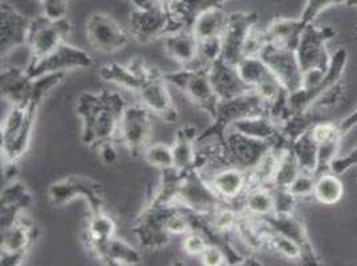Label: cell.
I'll return each mask as SVG.
<instances>
[{
    "mask_svg": "<svg viewBox=\"0 0 357 266\" xmlns=\"http://www.w3.org/2000/svg\"><path fill=\"white\" fill-rule=\"evenodd\" d=\"M66 74H51L33 80L30 100L22 105H11L0 128V152L4 165L16 164L30 148L38 111L45 96L58 87Z\"/></svg>",
    "mask_w": 357,
    "mask_h": 266,
    "instance_id": "6da1fadb",
    "label": "cell"
},
{
    "mask_svg": "<svg viewBox=\"0 0 357 266\" xmlns=\"http://www.w3.org/2000/svg\"><path fill=\"white\" fill-rule=\"evenodd\" d=\"M128 104L118 92H83L76 100V112L82 121V143L98 149L108 141H116L120 120Z\"/></svg>",
    "mask_w": 357,
    "mask_h": 266,
    "instance_id": "7a4b0ae2",
    "label": "cell"
},
{
    "mask_svg": "<svg viewBox=\"0 0 357 266\" xmlns=\"http://www.w3.org/2000/svg\"><path fill=\"white\" fill-rule=\"evenodd\" d=\"M164 77L169 86L180 89L195 107L208 114L211 120L215 118L220 100L211 84L207 65L181 67L176 72L164 74Z\"/></svg>",
    "mask_w": 357,
    "mask_h": 266,
    "instance_id": "3957f363",
    "label": "cell"
},
{
    "mask_svg": "<svg viewBox=\"0 0 357 266\" xmlns=\"http://www.w3.org/2000/svg\"><path fill=\"white\" fill-rule=\"evenodd\" d=\"M259 115H268L267 104L261 100V97L255 91L231 100L220 102L216 116L212 120V124L206 131L200 132L197 140H224L225 133L234 123L241 118H252Z\"/></svg>",
    "mask_w": 357,
    "mask_h": 266,
    "instance_id": "277c9868",
    "label": "cell"
},
{
    "mask_svg": "<svg viewBox=\"0 0 357 266\" xmlns=\"http://www.w3.org/2000/svg\"><path fill=\"white\" fill-rule=\"evenodd\" d=\"M224 204L199 171H191L183 175L178 182L175 197V207L199 217H209L218 208Z\"/></svg>",
    "mask_w": 357,
    "mask_h": 266,
    "instance_id": "5b68a950",
    "label": "cell"
},
{
    "mask_svg": "<svg viewBox=\"0 0 357 266\" xmlns=\"http://www.w3.org/2000/svg\"><path fill=\"white\" fill-rule=\"evenodd\" d=\"M93 59L83 48L68 45L67 42L55 48L42 59L29 61L26 71L32 80L51 74H67L74 70H86L92 67Z\"/></svg>",
    "mask_w": 357,
    "mask_h": 266,
    "instance_id": "8992f818",
    "label": "cell"
},
{
    "mask_svg": "<svg viewBox=\"0 0 357 266\" xmlns=\"http://www.w3.org/2000/svg\"><path fill=\"white\" fill-rule=\"evenodd\" d=\"M73 26L67 17L51 20L45 15L33 16L31 20L27 48L30 51L29 61L42 59L51 54L61 43L67 42Z\"/></svg>",
    "mask_w": 357,
    "mask_h": 266,
    "instance_id": "52a82bcc",
    "label": "cell"
},
{
    "mask_svg": "<svg viewBox=\"0 0 357 266\" xmlns=\"http://www.w3.org/2000/svg\"><path fill=\"white\" fill-rule=\"evenodd\" d=\"M151 112L142 104L127 105L120 120L116 141H120L134 156H143L152 134Z\"/></svg>",
    "mask_w": 357,
    "mask_h": 266,
    "instance_id": "ba28073f",
    "label": "cell"
},
{
    "mask_svg": "<svg viewBox=\"0 0 357 266\" xmlns=\"http://www.w3.org/2000/svg\"><path fill=\"white\" fill-rule=\"evenodd\" d=\"M48 198L52 205L63 207L76 197H84L89 212H99L105 207V193L99 182L84 176H68L54 182L48 188Z\"/></svg>",
    "mask_w": 357,
    "mask_h": 266,
    "instance_id": "9c48e42d",
    "label": "cell"
},
{
    "mask_svg": "<svg viewBox=\"0 0 357 266\" xmlns=\"http://www.w3.org/2000/svg\"><path fill=\"white\" fill-rule=\"evenodd\" d=\"M38 237V228L27 210L22 212L15 224L1 230L0 264L19 266L23 264L27 251Z\"/></svg>",
    "mask_w": 357,
    "mask_h": 266,
    "instance_id": "30bf717a",
    "label": "cell"
},
{
    "mask_svg": "<svg viewBox=\"0 0 357 266\" xmlns=\"http://www.w3.org/2000/svg\"><path fill=\"white\" fill-rule=\"evenodd\" d=\"M176 209L178 208L162 204L151 198L147 208L135 221L132 229L143 248L160 249L169 242L172 236L167 232L165 222L169 214Z\"/></svg>",
    "mask_w": 357,
    "mask_h": 266,
    "instance_id": "8fae6325",
    "label": "cell"
},
{
    "mask_svg": "<svg viewBox=\"0 0 357 266\" xmlns=\"http://www.w3.org/2000/svg\"><path fill=\"white\" fill-rule=\"evenodd\" d=\"M128 23L131 36L143 45L181 30L169 13L159 4H155L151 8H134L130 14Z\"/></svg>",
    "mask_w": 357,
    "mask_h": 266,
    "instance_id": "7c38bea8",
    "label": "cell"
},
{
    "mask_svg": "<svg viewBox=\"0 0 357 266\" xmlns=\"http://www.w3.org/2000/svg\"><path fill=\"white\" fill-rule=\"evenodd\" d=\"M86 36L89 45L98 52L112 55L130 43V33L119 23L103 13H93L86 22Z\"/></svg>",
    "mask_w": 357,
    "mask_h": 266,
    "instance_id": "4fadbf2b",
    "label": "cell"
},
{
    "mask_svg": "<svg viewBox=\"0 0 357 266\" xmlns=\"http://www.w3.org/2000/svg\"><path fill=\"white\" fill-rule=\"evenodd\" d=\"M335 35L332 29H317L313 24H308L301 35L296 55L303 74L319 71L327 74L329 70L326 42Z\"/></svg>",
    "mask_w": 357,
    "mask_h": 266,
    "instance_id": "5bb4252c",
    "label": "cell"
},
{
    "mask_svg": "<svg viewBox=\"0 0 357 266\" xmlns=\"http://www.w3.org/2000/svg\"><path fill=\"white\" fill-rule=\"evenodd\" d=\"M260 58L264 60L272 74L289 93H294L303 87V70L300 67L296 51L268 43L260 54Z\"/></svg>",
    "mask_w": 357,
    "mask_h": 266,
    "instance_id": "9a60e30c",
    "label": "cell"
},
{
    "mask_svg": "<svg viewBox=\"0 0 357 266\" xmlns=\"http://www.w3.org/2000/svg\"><path fill=\"white\" fill-rule=\"evenodd\" d=\"M136 95L140 104L144 105L152 115L162 118L164 123L172 124L178 121V108L169 92V84L160 71L151 76Z\"/></svg>",
    "mask_w": 357,
    "mask_h": 266,
    "instance_id": "2e32d148",
    "label": "cell"
},
{
    "mask_svg": "<svg viewBox=\"0 0 357 266\" xmlns=\"http://www.w3.org/2000/svg\"><path fill=\"white\" fill-rule=\"evenodd\" d=\"M275 143L252 139L232 130L227 131L224 137L228 163L231 166H238L245 171L255 168V165L260 162V159Z\"/></svg>",
    "mask_w": 357,
    "mask_h": 266,
    "instance_id": "e0dca14e",
    "label": "cell"
},
{
    "mask_svg": "<svg viewBox=\"0 0 357 266\" xmlns=\"http://www.w3.org/2000/svg\"><path fill=\"white\" fill-rule=\"evenodd\" d=\"M159 70L149 65L144 60L135 58L127 64L107 63L99 68V76L107 83L137 93L142 86Z\"/></svg>",
    "mask_w": 357,
    "mask_h": 266,
    "instance_id": "ac0fdd59",
    "label": "cell"
},
{
    "mask_svg": "<svg viewBox=\"0 0 357 266\" xmlns=\"http://www.w3.org/2000/svg\"><path fill=\"white\" fill-rule=\"evenodd\" d=\"M32 17L24 15L14 6L1 1L0 7V47L1 56H7L13 51L27 47Z\"/></svg>",
    "mask_w": 357,
    "mask_h": 266,
    "instance_id": "d6986e66",
    "label": "cell"
},
{
    "mask_svg": "<svg viewBox=\"0 0 357 266\" xmlns=\"http://www.w3.org/2000/svg\"><path fill=\"white\" fill-rule=\"evenodd\" d=\"M256 13H231L222 35V58L232 64H238L244 58V43L250 31L257 24Z\"/></svg>",
    "mask_w": 357,
    "mask_h": 266,
    "instance_id": "ffe728a7",
    "label": "cell"
},
{
    "mask_svg": "<svg viewBox=\"0 0 357 266\" xmlns=\"http://www.w3.org/2000/svg\"><path fill=\"white\" fill-rule=\"evenodd\" d=\"M204 178L223 203L236 207H240L244 193L250 188V172L238 166H225Z\"/></svg>",
    "mask_w": 357,
    "mask_h": 266,
    "instance_id": "44dd1931",
    "label": "cell"
},
{
    "mask_svg": "<svg viewBox=\"0 0 357 266\" xmlns=\"http://www.w3.org/2000/svg\"><path fill=\"white\" fill-rule=\"evenodd\" d=\"M209 80L220 102L231 100L253 91L238 74V67L223 58L207 65Z\"/></svg>",
    "mask_w": 357,
    "mask_h": 266,
    "instance_id": "7402d4cb",
    "label": "cell"
},
{
    "mask_svg": "<svg viewBox=\"0 0 357 266\" xmlns=\"http://www.w3.org/2000/svg\"><path fill=\"white\" fill-rule=\"evenodd\" d=\"M116 236V222L103 210L89 212L87 225L84 228L83 241L89 249L100 263L105 258L108 242Z\"/></svg>",
    "mask_w": 357,
    "mask_h": 266,
    "instance_id": "603a6c76",
    "label": "cell"
},
{
    "mask_svg": "<svg viewBox=\"0 0 357 266\" xmlns=\"http://www.w3.org/2000/svg\"><path fill=\"white\" fill-rule=\"evenodd\" d=\"M163 45L165 55L180 67L199 65V40L190 27L164 36Z\"/></svg>",
    "mask_w": 357,
    "mask_h": 266,
    "instance_id": "cb8c5ba5",
    "label": "cell"
},
{
    "mask_svg": "<svg viewBox=\"0 0 357 266\" xmlns=\"http://www.w3.org/2000/svg\"><path fill=\"white\" fill-rule=\"evenodd\" d=\"M33 80L31 79L26 67L11 65L3 68L0 75L1 97L11 105H22L30 100Z\"/></svg>",
    "mask_w": 357,
    "mask_h": 266,
    "instance_id": "d4e9b609",
    "label": "cell"
},
{
    "mask_svg": "<svg viewBox=\"0 0 357 266\" xmlns=\"http://www.w3.org/2000/svg\"><path fill=\"white\" fill-rule=\"evenodd\" d=\"M264 219L269 228L283 236L289 237L294 241H296L303 249V257L301 261H308L310 264H314L317 261L316 254L313 251L312 245L310 242V238L307 235L305 226L301 220H298L294 214H269Z\"/></svg>",
    "mask_w": 357,
    "mask_h": 266,
    "instance_id": "484cf974",
    "label": "cell"
},
{
    "mask_svg": "<svg viewBox=\"0 0 357 266\" xmlns=\"http://www.w3.org/2000/svg\"><path fill=\"white\" fill-rule=\"evenodd\" d=\"M200 132L191 124H187L178 130L175 141L172 144L174 150V169L178 175H187L195 169L196 164V140Z\"/></svg>",
    "mask_w": 357,
    "mask_h": 266,
    "instance_id": "4316f807",
    "label": "cell"
},
{
    "mask_svg": "<svg viewBox=\"0 0 357 266\" xmlns=\"http://www.w3.org/2000/svg\"><path fill=\"white\" fill-rule=\"evenodd\" d=\"M307 26L308 24H305L300 17L298 19L276 17L271 22V24H268L266 29L268 43L296 51L301 35Z\"/></svg>",
    "mask_w": 357,
    "mask_h": 266,
    "instance_id": "83f0119b",
    "label": "cell"
},
{
    "mask_svg": "<svg viewBox=\"0 0 357 266\" xmlns=\"http://www.w3.org/2000/svg\"><path fill=\"white\" fill-rule=\"evenodd\" d=\"M228 14L224 11L222 4H213L200 11L195 16L191 31L199 42L223 35L227 26Z\"/></svg>",
    "mask_w": 357,
    "mask_h": 266,
    "instance_id": "f1b7e54d",
    "label": "cell"
},
{
    "mask_svg": "<svg viewBox=\"0 0 357 266\" xmlns=\"http://www.w3.org/2000/svg\"><path fill=\"white\" fill-rule=\"evenodd\" d=\"M232 131L243 133L248 137L264 140V141H278L280 139L279 125L268 115H259L252 118H241L231 125ZM228 130V131H229Z\"/></svg>",
    "mask_w": 357,
    "mask_h": 266,
    "instance_id": "f546056e",
    "label": "cell"
},
{
    "mask_svg": "<svg viewBox=\"0 0 357 266\" xmlns=\"http://www.w3.org/2000/svg\"><path fill=\"white\" fill-rule=\"evenodd\" d=\"M240 207L255 217H267L275 212V201L271 188L252 185L244 193Z\"/></svg>",
    "mask_w": 357,
    "mask_h": 266,
    "instance_id": "4dcf8cb0",
    "label": "cell"
},
{
    "mask_svg": "<svg viewBox=\"0 0 357 266\" xmlns=\"http://www.w3.org/2000/svg\"><path fill=\"white\" fill-rule=\"evenodd\" d=\"M243 213L241 208L224 203L206 219V222L213 233L222 237L234 236Z\"/></svg>",
    "mask_w": 357,
    "mask_h": 266,
    "instance_id": "1f68e13d",
    "label": "cell"
},
{
    "mask_svg": "<svg viewBox=\"0 0 357 266\" xmlns=\"http://www.w3.org/2000/svg\"><path fill=\"white\" fill-rule=\"evenodd\" d=\"M102 263L105 265L114 266L140 265L142 254L130 242L115 236L108 242Z\"/></svg>",
    "mask_w": 357,
    "mask_h": 266,
    "instance_id": "d6a6232c",
    "label": "cell"
},
{
    "mask_svg": "<svg viewBox=\"0 0 357 266\" xmlns=\"http://www.w3.org/2000/svg\"><path fill=\"white\" fill-rule=\"evenodd\" d=\"M292 150L298 159V166L301 173L314 176L317 168V156H319V144L313 139L312 131H307L301 134L298 140L292 144Z\"/></svg>",
    "mask_w": 357,
    "mask_h": 266,
    "instance_id": "836d02e7",
    "label": "cell"
},
{
    "mask_svg": "<svg viewBox=\"0 0 357 266\" xmlns=\"http://www.w3.org/2000/svg\"><path fill=\"white\" fill-rule=\"evenodd\" d=\"M236 67L241 79L252 89L276 77L260 56H245L238 61Z\"/></svg>",
    "mask_w": 357,
    "mask_h": 266,
    "instance_id": "e575fe53",
    "label": "cell"
},
{
    "mask_svg": "<svg viewBox=\"0 0 357 266\" xmlns=\"http://www.w3.org/2000/svg\"><path fill=\"white\" fill-rule=\"evenodd\" d=\"M342 193L344 189H342V181L335 175L324 173L316 178L313 197L321 204L332 205L339 203L342 200Z\"/></svg>",
    "mask_w": 357,
    "mask_h": 266,
    "instance_id": "d590c367",
    "label": "cell"
},
{
    "mask_svg": "<svg viewBox=\"0 0 357 266\" xmlns=\"http://www.w3.org/2000/svg\"><path fill=\"white\" fill-rule=\"evenodd\" d=\"M0 205L17 208L20 210H27L32 205V194L24 182L13 180L1 191Z\"/></svg>",
    "mask_w": 357,
    "mask_h": 266,
    "instance_id": "8d00e7d4",
    "label": "cell"
},
{
    "mask_svg": "<svg viewBox=\"0 0 357 266\" xmlns=\"http://www.w3.org/2000/svg\"><path fill=\"white\" fill-rule=\"evenodd\" d=\"M264 220V219H263ZM266 221V220H264ZM267 224V222H266ZM266 240H267L268 249L278 251L288 260H296L301 261L303 257V249L296 241H294L289 237L283 236L275 230H272L267 224V232H266Z\"/></svg>",
    "mask_w": 357,
    "mask_h": 266,
    "instance_id": "74e56055",
    "label": "cell"
},
{
    "mask_svg": "<svg viewBox=\"0 0 357 266\" xmlns=\"http://www.w3.org/2000/svg\"><path fill=\"white\" fill-rule=\"evenodd\" d=\"M144 160L152 168L159 169L160 172L174 169V150L172 146H168L165 143H156L149 144L143 153Z\"/></svg>",
    "mask_w": 357,
    "mask_h": 266,
    "instance_id": "f35d334b",
    "label": "cell"
},
{
    "mask_svg": "<svg viewBox=\"0 0 357 266\" xmlns=\"http://www.w3.org/2000/svg\"><path fill=\"white\" fill-rule=\"evenodd\" d=\"M165 229L171 236H184L194 229L192 216L187 210H174L165 222Z\"/></svg>",
    "mask_w": 357,
    "mask_h": 266,
    "instance_id": "ab89813d",
    "label": "cell"
},
{
    "mask_svg": "<svg viewBox=\"0 0 357 266\" xmlns=\"http://www.w3.org/2000/svg\"><path fill=\"white\" fill-rule=\"evenodd\" d=\"M208 245V238L200 229H192L181 240L183 251L190 257H200Z\"/></svg>",
    "mask_w": 357,
    "mask_h": 266,
    "instance_id": "60d3db41",
    "label": "cell"
},
{
    "mask_svg": "<svg viewBox=\"0 0 357 266\" xmlns=\"http://www.w3.org/2000/svg\"><path fill=\"white\" fill-rule=\"evenodd\" d=\"M268 45L266 30H259L256 26L250 31L244 43V58L245 56H260L263 49Z\"/></svg>",
    "mask_w": 357,
    "mask_h": 266,
    "instance_id": "b9f144b4",
    "label": "cell"
},
{
    "mask_svg": "<svg viewBox=\"0 0 357 266\" xmlns=\"http://www.w3.org/2000/svg\"><path fill=\"white\" fill-rule=\"evenodd\" d=\"M314 181H316V178L312 175L300 173L298 178H295V181L289 185L288 191L292 193L298 201L308 198V197H313Z\"/></svg>",
    "mask_w": 357,
    "mask_h": 266,
    "instance_id": "7bdbcfd3",
    "label": "cell"
},
{
    "mask_svg": "<svg viewBox=\"0 0 357 266\" xmlns=\"http://www.w3.org/2000/svg\"><path fill=\"white\" fill-rule=\"evenodd\" d=\"M337 4H339V0H307L300 19L305 24H312L314 19L323 11H326L332 6H337Z\"/></svg>",
    "mask_w": 357,
    "mask_h": 266,
    "instance_id": "ee69618b",
    "label": "cell"
},
{
    "mask_svg": "<svg viewBox=\"0 0 357 266\" xmlns=\"http://www.w3.org/2000/svg\"><path fill=\"white\" fill-rule=\"evenodd\" d=\"M42 15L51 20H60L67 17L70 0H39Z\"/></svg>",
    "mask_w": 357,
    "mask_h": 266,
    "instance_id": "f6af8a7d",
    "label": "cell"
},
{
    "mask_svg": "<svg viewBox=\"0 0 357 266\" xmlns=\"http://www.w3.org/2000/svg\"><path fill=\"white\" fill-rule=\"evenodd\" d=\"M202 265L204 266H225L229 265V260L227 253L220 245L209 244L207 249L199 257Z\"/></svg>",
    "mask_w": 357,
    "mask_h": 266,
    "instance_id": "bcb514c9",
    "label": "cell"
},
{
    "mask_svg": "<svg viewBox=\"0 0 357 266\" xmlns=\"http://www.w3.org/2000/svg\"><path fill=\"white\" fill-rule=\"evenodd\" d=\"M96 150L99 152L102 162L107 164V165H114V164L118 162V159H119L118 150H116V147H115V141L105 143V144H102Z\"/></svg>",
    "mask_w": 357,
    "mask_h": 266,
    "instance_id": "7dc6e473",
    "label": "cell"
},
{
    "mask_svg": "<svg viewBox=\"0 0 357 266\" xmlns=\"http://www.w3.org/2000/svg\"><path fill=\"white\" fill-rule=\"evenodd\" d=\"M134 4L135 8H151L155 4H158L153 0H130Z\"/></svg>",
    "mask_w": 357,
    "mask_h": 266,
    "instance_id": "c3c4849f",
    "label": "cell"
},
{
    "mask_svg": "<svg viewBox=\"0 0 357 266\" xmlns=\"http://www.w3.org/2000/svg\"><path fill=\"white\" fill-rule=\"evenodd\" d=\"M160 7H163L165 11H169L171 10V7H172V4L175 3V0H155Z\"/></svg>",
    "mask_w": 357,
    "mask_h": 266,
    "instance_id": "681fc988",
    "label": "cell"
},
{
    "mask_svg": "<svg viewBox=\"0 0 357 266\" xmlns=\"http://www.w3.org/2000/svg\"><path fill=\"white\" fill-rule=\"evenodd\" d=\"M225 1H229V0H218V4H222V6H223Z\"/></svg>",
    "mask_w": 357,
    "mask_h": 266,
    "instance_id": "f907efd6",
    "label": "cell"
},
{
    "mask_svg": "<svg viewBox=\"0 0 357 266\" xmlns=\"http://www.w3.org/2000/svg\"><path fill=\"white\" fill-rule=\"evenodd\" d=\"M349 4H355V6H357V0H352Z\"/></svg>",
    "mask_w": 357,
    "mask_h": 266,
    "instance_id": "816d5d0a",
    "label": "cell"
},
{
    "mask_svg": "<svg viewBox=\"0 0 357 266\" xmlns=\"http://www.w3.org/2000/svg\"><path fill=\"white\" fill-rule=\"evenodd\" d=\"M216 3H218V0H216Z\"/></svg>",
    "mask_w": 357,
    "mask_h": 266,
    "instance_id": "f5cc1de1",
    "label": "cell"
}]
</instances>
